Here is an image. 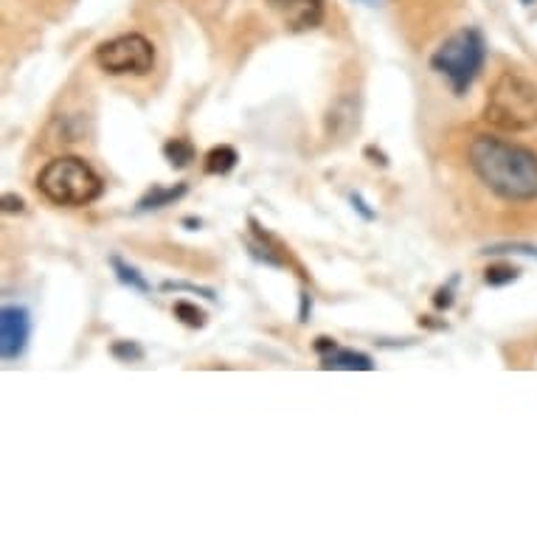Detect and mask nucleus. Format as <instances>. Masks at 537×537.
Segmentation results:
<instances>
[{
  "label": "nucleus",
  "mask_w": 537,
  "mask_h": 537,
  "mask_svg": "<svg viewBox=\"0 0 537 537\" xmlns=\"http://www.w3.org/2000/svg\"><path fill=\"white\" fill-rule=\"evenodd\" d=\"M290 31H313L324 20V0H268Z\"/></svg>",
  "instance_id": "0eeeda50"
},
{
  "label": "nucleus",
  "mask_w": 537,
  "mask_h": 537,
  "mask_svg": "<svg viewBox=\"0 0 537 537\" xmlns=\"http://www.w3.org/2000/svg\"><path fill=\"white\" fill-rule=\"evenodd\" d=\"M321 369H335V372H372L374 363L372 358L363 355V352L335 346L332 352L321 355Z\"/></svg>",
  "instance_id": "6e6552de"
},
{
  "label": "nucleus",
  "mask_w": 537,
  "mask_h": 537,
  "mask_svg": "<svg viewBox=\"0 0 537 537\" xmlns=\"http://www.w3.org/2000/svg\"><path fill=\"white\" fill-rule=\"evenodd\" d=\"M161 290H166V293H172V290H189V293L206 296V299H211V301L217 299L211 287H197V284H186V282H164V284H161Z\"/></svg>",
  "instance_id": "f3484780"
},
{
  "label": "nucleus",
  "mask_w": 537,
  "mask_h": 537,
  "mask_svg": "<svg viewBox=\"0 0 537 537\" xmlns=\"http://www.w3.org/2000/svg\"><path fill=\"white\" fill-rule=\"evenodd\" d=\"M487 60V43L478 29H459L433 51L431 68L445 76L456 96L467 93Z\"/></svg>",
  "instance_id": "20e7f679"
},
{
  "label": "nucleus",
  "mask_w": 537,
  "mask_h": 537,
  "mask_svg": "<svg viewBox=\"0 0 537 537\" xmlns=\"http://www.w3.org/2000/svg\"><path fill=\"white\" fill-rule=\"evenodd\" d=\"M239 155L234 147H228V144H220V147H214V150L206 152V175H217V178H223L228 172H234V166H237Z\"/></svg>",
  "instance_id": "9d476101"
},
{
  "label": "nucleus",
  "mask_w": 537,
  "mask_h": 537,
  "mask_svg": "<svg viewBox=\"0 0 537 537\" xmlns=\"http://www.w3.org/2000/svg\"><path fill=\"white\" fill-rule=\"evenodd\" d=\"M172 313H175V318H178L180 324H186V327L192 329L206 327V313H203L197 304H192V301H175Z\"/></svg>",
  "instance_id": "4468645a"
},
{
  "label": "nucleus",
  "mask_w": 537,
  "mask_h": 537,
  "mask_svg": "<svg viewBox=\"0 0 537 537\" xmlns=\"http://www.w3.org/2000/svg\"><path fill=\"white\" fill-rule=\"evenodd\" d=\"M164 158L169 161V166L186 169V166L194 161L192 141H186V138H169L164 144Z\"/></svg>",
  "instance_id": "f8f14e48"
},
{
  "label": "nucleus",
  "mask_w": 537,
  "mask_h": 537,
  "mask_svg": "<svg viewBox=\"0 0 537 537\" xmlns=\"http://www.w3.org/2000/svg\"><path fill=\"white\" fill-rule=\"evenodd\" d=\"M37 189L57 206H90L102 197L105 183L82 158L62 155L43 166L37 175Z\"/></svg>",
  "instance_id": "7ed1b4c3"
},
{
  "label": "nucleus",
  "mask_w": 537,
  "mask_h": 537,
  "mask_svg": "<svg viewBox=\"0 0 537 537\" xmlns=\"http://www.w3.org/2000/svg\"><path fill=\"white\" fill-rule=\"evenodd\" d=\"M518 276H521V268H515L509 262H495L484 270V282L490 287H507V284L518 282Z\"/></svg>",
  "instance_id": "ddd939ff"
},
{
  "label": "nucleus",
  "mask_w": 537,
  "mask_h": 537,
  "mask_svg": "<svg viewBox=\"0 0 537 537\" xmlns=\"http://www.w3.org/2000/svg\"><path fill=\"white\" fill-rule=\"evenodd\" d=\"M110 355L121 363H138V360H144V349L135 341H116L110 346Z\"/></svg>",
  "instance_id": "2eb2a0df"
},
{
  "label": "nucleus",
  "mask_w": 537,
  "mask_h": 537,
  "mask_svg": "<svg viewBox=\"0 0 537 537\" xmlns=\"http://www.w3.org/2000/svg\"><path fill=\"white\" fill-rule=\"evenodd\" d=\"M307 313H310V293H301V324L307 321Z\"/></svg>",
  "instance_id": "4be33fe9"
},
{
  "label": "nucleus",
  "mask_w": 537,
  "mask_h": 537,
  "mask_svg": "<svg viewBox=\"0 0 537 537\" xmlns=\"http://www.w3.org/2000/svg\"><path fill=\"white\" fill-rule=\"evenodd\" d=\"M23 209H26L23 197H17V194H3V211H6V214H15V211Z\"/></svg>",
  "instance_id": "6ab92c4d"
},
{
  "label": "nucleus",
  "mask_w": 537,
  "mask_h": 537,
  "mask_svg": "<svg viewBox=\"0 0 537 537\" xmlns=\"http://www.w3.org/2000/svg\"><path fill=\"white\" fill-rule=\"evenodd\" d=\"M31 321L23 307H3L0 310V355L3 360H17L29 344Z\"/></svg>",
  "instance_id": "423d86ee"
},
{
  "label": "nucleus",
  "mask_w": 537,
  "mask_h": 537,
  "mask_svg": "<svg viewBox=\"0 0 537 537\" xmlns=\"http://www.w3.org/2000/svg\"><path fill=\"white\" fill-rule=\"evenodd\" d=\"M484 121L504 133H526L537 127V82L529 76L504 71L487 93Z\"/></svg>",
  "instance_id": "f03ea898"
},
{
  "label": "nucleus",
  "mask_w": 537,
  "mask_h": 537,
  "mask_svg": "<svg viewBox=\"0 0 537 537\" xmlns=\"http://www.w3.org/2000/svg\"><path fill=\"white\" fill-rule=\"evenodd\" d=\"M110 268L116 273V279H119L124 287H130L135 293H150V282L133 268V265H127L121 256H110Z\"/></svg>",
  "instance_id": "9b49d317"
},
{
  "label": "nucleus",
  "mask_w": 537,
  "mask_h": 537,
  "mask_svg": "<svg viewBox=\"0 0 537 537\" xmlns=\"http://www.w3.org/2000/svg\"><path fill=\"white\" fill-rule=\"evenodd\" d=\"M484 254H521V256H535L537 259V248L535 245H526V242H498V245H490Z\"/></svg>",
  "instance_id": "dca6fc26"
},
{
  "label": "nucleus",
  "mask_w": 537,
  "mask_h": 537,
  "mask_svg": "<svg viewBox=\"0 0 537 537\" xmlns=\"http://www.w3.org/2000/svg\"><path fill=\"white\" fill-rule=\"evenodd\" d=\"M335 346H338V344H335L332 338H318V341L313 344V349L318 352V355H327V352H332Z\"/></svg>",
  "instance_id": "412c9836"
},
{
  "label": "nucleus",
  "mask_w": 537,
  "mask_h": 537,
  "mask_svg": "<svg viewBox=\"0 0 537 537\" xmlns=\"http://www.w3.org/2000/svg\"><path fill=\"white\" fill-rule=\"evenodd\" d=\"M189 192V186L186 183H178V186H152L150 192L144 194L141 200H138V211H155V209H164V206H172V203H178L183 194Z\"/></svg>",
  "instance_id": "1a4fd4ad"
},
{
  "label": "nucleus",
  "mask_w": 537,
  "mask_h": 537,
  "mask_svg": "<svg viewBox=\"0 0 537 537\" xmlns=\"http://www.w3.org/2000/svg\"><path fill=\"white\" fill-rule=\"evenodd\" d=\"M352 206H355V209L360 211V217H363V220H369V223H372L374 217H377V214H374V211L366 206V200H363L360 194H352Z\"/></svg>",
  "instance_id": "aec40b11"
},
{
  "label": "nucleus",
  "mask_w": 537,
  "mask_h": 537,
  "mask_svg": "<svg viewBox=\"0 0 537 537\" xmlns=\"http://www.w3.org/2000/svg\"><path fill=\"white\" fill-rule=\"evenodd\" d=\"M467 164L476 178L507 203L537 200V152L507 138L481 133L467 147Z\"/></svg>",
  "instance_id": "f257e3e1"
},
{
  "label": "nucleus",
  "mask_w": 537,
  "mask_h": 537,
  "mask_svg": "<svg viewBox=\"0 0 537 537\" xmlns=\"http://www.w3.org/2000/svg\"><path fill=\"white\" fill-rule=\"evenodd\" d=\"M358 3H366V6H377L380 0H358Z\"/></svg>",
  "instance_id": "5701e85b"
},
{
  "label": "nucleus",
  "mask_w": 537,
  "mask_h": 537,
  "mask_svg": "<svg viewBox=\"0 0 537 537\" xmlns=\"http://www.w3.org/2000/svg\"><path fill=\"white\" fill-rule=\"evenodd\" d=\"M96 62L113 76H147L155 65V48L144 34H121L96 48Z\"/></svg>",
  "instance_id": "39448f33"
},
{
  "label": "nucleus",
  "mask_w": 537,
  "mask_h": 537,
  "mask_svg": "<svg viewBox=\"0 0 537 537\" xmlns=\"http://www.w3.org/2000/svg\"><path fill=\"white\" fill-rule=\"evenodd\" d=\"M453 284H456V279H453L448 287L436 290V296H433V307H439V310H448V307H453Z\"/></svg>",
  "instance_id": "a211bd4d"
}]
</instances>
